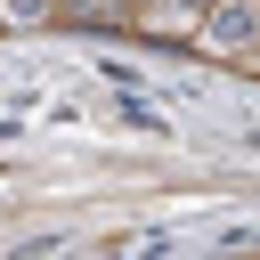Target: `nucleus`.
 I'll return each mask as SVG.
<instances>
[{"label": "nucleus", "mask_w": 260, "mask_h": 260, "mask_svg": "<svg viewBox=\"0 0 260 260\" xmlns=\"http://www.w3.org/2000/svg\"><path fill=\"white\" fill-rule=\"evenodd\" d=\"M122 24H130L138 41H171V49H187L195 24H203V0H130Z\"/></svg>", "instance_id": "obj_2"}, {"label": "nucleus", "mask_w": 260, "mask_h": 260, "mask_svg": "<svg viewBox=\"0 0 260 260\" xmlns=\"http://www.w3.org/2000/svg\"><path fill=\"white\" fill-rule=\"evenodd\" d=\"M57 16H81V24H122V0H57Z\"/></svg>", "instance_id": "obj_4"}, {"label": "nucleus", "mask_w": 260, "mask_h": 260, "mask_svg": "<svg viewBox=\"0 0 260 260\" xmlns=\"http://www.w3.org/2000/svg\"><path fill=\"white\" fill-rule=\"evenodd\" d=\"M187 49L211 57V65L260 73V0H203V24H195Z\"/></svg>", "instance_id": "obj_1"}, {"label": "nucleus", "mask_w": 260, "mask_h": 260, "mask_svg": "<svg viewBox=\"0 0 260 260\" xmlns=\"http://www.w3.org/2000/svg\"><path fill=\"white\" fill-rule=\"evenodd\" d=\"M122 8H130V0H122Z\"/></svg>", "instance_id": "obj_5"}, {"label": "nucleus", "mask_w": 260, "mask_h": 260, "mask_svg": "<svg viewBox=\"0 0 260 260\" xmlns=\"http://www.w3.org/2000/svg\"><path fill=\"white\" fill-rule=\"evenodd\" d=\"M57 16V0H0V32H41Z\"/></svg>", "instance_id": "obj_3"}]
</instances>
